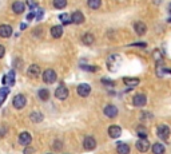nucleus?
I'll list each match as a JSON object with an SVG mask.
<instances>
[{
    "label": "nucleus",
    "instance_id": "4",
    "mask_svg": "<svg viewBox=\"0 0 171 154\" xmlns=\"http://www.w3.org/2000/svg\"><path fill=\"white\" fill-rule=\"evenodd\" d=\"M56 72H55L54 70H51V68H48V70H46L43 72V81L46 82V83H48V84H51V83H54L55 81H56Z\"/></svg>",
    "mask_w": 171,
    "mask_h": 154
},
{
    "label": "nucleus",
    "instance_id": "1",
    "mask_svg": "<svg viewBox=\"0 0 171 154\" xmlns=\"http://www.w3.org/2000/svg\"><path fill=\"white\" fill-rule=\"evenodd\" d=\"M120 66H122V56L118 55V54H112L107 58V67L111 72L118 71Z\"/></svg>",
    "mask_w": 171,
    "mask_h": 154
},
{
    "label": "nucleus",
    "instance_id": "37",
    "mask_svg": "<svg viewBox=\"0 0 171 154\" xmlns=\"http://www.w3.org/2000/svg\"><path fill=\"white\" fill-rule=\"evenodd\" d=\"M54 147H55V150H60V149H62V142L56 141V142L54 143Z\"/></svg>",
    "mask_w": 171,
    "mask_h": 154
},
{
    "label": "nucleus",
    "instance_id": "36",
    "mask_svg": "<svg viewBox=\"0 0 171 154\" xmlns=\"http://www.w3.org/2000/svg\"><path fill=\"white\" fill-rule=\"evenodd\" d=\"M4 54H6V47H4L3 44H0V59L4 56Z\"/></svg>",
    "mask_w": 171,
    "mask_h": 154
},
{
    "label": "nucleus",
    "instance_id": "17",
    "mask_svg": "<svg viewBox=\"0 0 171 154\" xmlns=\"http://www.w3.org/2000/svg\"><path fill=\"white\" fill-rule=\"evenodd\" d=\"M84 22V15L80 12V11H75L72 12L71 15V23H75V24H82Z\"/></svg>",
    "mask_w": 171,
    "mask_h": 154
},
{
    "label": "nucleus",
    "instance_id": "20",
    "mask_svg": "<svg viewBox=\"0 0 171 154\" xmlns=\"http://www.w3.org/2000/svg\"><path fill=\"white\" fill-rule=\"evenodd\" d=\"M3 83H6V84H11V86H13L15 84V71H9L8 72V75L7 77H4L3 78Z\"/></svg>",
    "mask_w": 171,
    "mask_h": 154
},
{
    "label": "nucleus",
    "instance_id": "5",
    "mask_svg": "<svg viewBox=\"0 0 171 154\" xmlns=\"http://www.w3.org/2000/svg\"><path fill=\"white\" fill-rule=\"evenodd\" d=\"M135 146H137V149L140 153H146V151H148V149H150V142L147 138H139L138 142L135 143Z\"/></svg>",
    "mask_w": 171,
    "mask_h": 154
},
{
    "label": "nucleus",
    "instance_id": "33",
    "mask_svg": "<svg viewBox=\"0 0 171 154\" xmlns=\"http://www.w3.org/2000/svg\"><path fill=\"white\" fill-rule=\"evenodd\" d=\"M103 84H106V86H114V81H111V79H107V78H103L102 79Z\"/></svg>",
    "mask_w": 171,
    "mask_h": 154
},
{
    "label": "nucleus",
    "instance_id": "34",
    "mask_svg": "<svg viewBox=\"0 0 171 154\" xmlns=\"http://www.w3.org/2000/svg\"><path fill=\"white\" fill-rule=\"evenodd\" d=\"M43 15H44V11L42 8H39L38 9V13H36V20H42L43 19Z\"/></svg>",
    "mask_w": 171,
    "mask_h": 154
},
{
    "label": "nucleus",
    "instance_id": "28",
    "mask_svg": "<svg viewBox=\"0 0 171 154\" xmlns=\"http://www.w3.org/2000/svg\"><path fill=\"white\" fill-rule=\"evenodd\" d=\"M153 56H154V59H155V62H157V64H162V62H163V55L160 54L159 50H154Z\"/></svg>",
    "mask_w": 171,
    "mask_h": 154
},
{
    "label": "nucleus",
    "instance_id": "10",
    "mask_svg": "<svg viewBox=\"0 0 171 154\" xmlns=\"http://www.w3.org/2000/svg\"><path fill=\"white\" fill-rule=\"evenodd\" d=\"M31 141H32V137H31V134L27 133V131H23L19 135V143H20V145L28 146L29 143H31Z\"/></svg>",
    "mask_w": 171,
    "mask_h": 154
},
{
    "label": "nucleus",
    "instance_id": "13",
    "mask_svg": "<svg viewBox=\"0 0 171 154\" xmlns=\"http://www.w3.org/2000/svg\"><path fill=\"white\" fill-rule=\"evenodd\" d=\"M120 134H122V129H120V126L118 125H111L108 127V135L111 137V138H119L120 137Z\"/></svg>",
    "mask_w": 171,
    "mask_h": 154
},
{
    "label": "nucleus",
    "instance_id": "6",
    "mask_svg": "<svg viewBox=\"0 0 171 154\" xmlns=\"http://www.w3.org/2000/svg\"><path fill=\"white\" fill-rule=\"evenodd\" d=\"M157 134L159 138H162V140H167L168 135H170V127L167 125H159L157 127Z\"/></svg>",
    "mask_w": 171,
    "mask_h": 154
},
{
    "label": "nucleus",
    "instance_id": "19",
    "mask_svg": "<svg viewBox=\"0 0 171 154\" xmlns=\"http://www.w3.org/2000/svg\"><path fill=\"white\" fill-rule=\"evenodd\" d=\"M117 150H118V154H130V146L127 143L119 142L117 145Z\"/></svg>",
    "mask_w": 171,
    "mask_h": 154
},
{
    "label": "nucleus",
    "instance_id": "29",
    "mask_svg": "<svg viewBox=\"0 0 171 154\" xmlns=\"http://www.w3.org/2000/svg\"><path fill=\"white\" fill-rule=\"evenodd\" d=\"M9 94V88L8 87H2L0 88V99L4 102V99L7 98V95Z\"/></svg>",
    "mask_w": 171,
    "mask_h": 154
},
{
    "label": "nucleus",
    "instance_id": "46",
    "mask_svg": "<svg viewBox=\"0 0 171 154\" xmlns=\"http://www.w3.org/2000/svg\"><path fill=\"white\" fill-rule=\"evenodd\" d=\"M170 12H171V4H170Z\"/></svg>",
    "mask_w": 171,
    "mask_h": 154
},
{
    "label": "nucleus",
    "instance_id": "43",
    "mask_svg": "<svg viewBox=\"0 0 171 154\" xmlns=\"http://www.w3.org/2000/svg\"><path fill=\"white\" fill-rule=\"evenodd\" d=\"M26 27H27V24H26V23L20 24V29H24V28H26Z\"/></svg>",
    "mask_w": 171,
    "mask_h": 154
},
{
    "label": "nucleus",
    "instance_id": "39",
    "mask_svg": "<svg viewBox=\"0 0 171 154\" xmlns=\"http://www.w3.org/2000/svg\"><path fill=\"white\" fill-rule=\"evenodd\" d=\"M34 151H35L34 147H26L24 149V154H32Z\"/></svg>",
    "mask_w": 171,
    "mask_h": 154
},
{
    "label": "nucleus",
    "instance_id": "18",
    "mask_svg": "<svg viewBox=\"0 0 171 154\" xmlns=\"http://www.w3.org/2000/svg\"><path fill=\"white\" fill-rule=\"evenodd\" d=\"M51 35H52V38H55V39L62 38V35H63V27H62V26H54V27L51 28Z\"/></svg>",
    "mask_w": 171,
    "mask_h": 154
},
{
    "label": "nucleus",
    "instance_id": "11",
    "mask_svg": "<svg viewBox=\"0 0 171 154\" xmlns=\"http://www.w3.org/2000/svg\"><path fill=\"white\" fill-rule=\"evenodd\" d=\"M134 29H135V32H137L139 36H142V35H144V34L147 32V26H146L143 22H135L134 23Z\"/></svg>",
    "mask_w": 171,
    "mask_h": 154
},
{
    "label": "nucleus",
    "instance_id": "26",
    "mask_svg": "<svg viewBox=\"0 0 171 154\" xmlns=\"http://www.w3.org/2000/svg\"><path fill=\"white\" fill-rule=\"evenodd\" d=\"M38 95H39V98L42 99V101H48V98H49V91L47 90V88H40L39 93H38Z\"/></svg>",
    "mask_w": 171,
    "mask_h": 154
},
{
    "label": "nucleus",
    "instance_id": "24",
    "mask_svg": "<svg viewBox=\"0 0 171 154\" xmlns=\"http://www.w3.org/2000/svg\"><path fill=\"white\" fill-rule=\"evenodd\" d=\"M123 82L127 84V86L134 87V86H138L140 81H139L138 78H127V77H126V78H123Z\"/></svg>",
    "mask_w": 171,
    "mask_h": 154
},
{
    "label": "nucleus",
    "instance_id": "21",
    "mask_svg": "<svg viewBox=\"0 0 171 154\" xmlns=\"http://www.w3.org/2000/svg\"><path fill=\"white\" fill-rule=\"evenodd\" d=\"M95 40V36L92 35V34H84V35L82 36V42L86 44V46H91V44L94 43Z\"/></svg>",
    "mask_w": 171,
    "mask_h": 154
},
{
    "label": "nucleus",
    "instance_id": "40",
    "mask_svg": "<svg viewBox=\"0 0 171 154\" xmlns=\"http://www.w3.org/2000/svg\"><path fill=\"white\" fill-rule=\"evenodd\" d=\"M140 115H142L143 119H144V118H147V119H151V118H153V117H151V114H150V113H142Z\"/></svg>",
    "mask_w": 171,
    "mask_h": 154
},
{
    "label": "nucleus",
    "instance_id": "32",
    "mask_svg": "<svg viewBox=\"0 0 171 154\" xmlns=\"http://www.w3.org/2000/svg\"><path fill=\"white\" fill-rule=\"evenodd\" d=\"M138 135L140 138H146V137H147V131H146L144 127H138Z\"/></svg>",
    "mask_w": 171,
    "mask_h": 154
},
{
    "label": "nucleus",
    "instance_id": "3",
    "mask_svg": "<svg viewBox=\"0 0 171 154\" xmlns=\"http://www.w3.org/2000/svg\"><path fill=\"white\" fill-rule=\"evenodd\" d=\"M146 103H147V98H146L144 94L139 93V94H137V95H134V98H132V105H134V106L143 107Z\"/></svg>",
    "mask_w": 171,
    "mask_h": 154
},
{
    "label": "nucleus",
    "instance_id": "31",
    "mask_svg": "<svg viewBox=\"0 0 171 154\" xmlns=\"http://www.w3.org/2000/svg\"><path fill=\"white\" fill-rule=\"evenodd\" d=\"M82 68H83V70H86V71H90V72H95L98 70L96 66H88V64H86V66H84V64H82Z\"/></svg>",
    "mask_w": 171,
    "mask_h": 154
},
{
    "label": "nucleus",
    "instance_id": "8",
    "mask_svg": "<svg viewBox=\"0 0 171 154\" xmlns=\"http://www.w3.org/2000/svg\"><path fill=\"white\" fill-rule=\"evenodd\" d=\"M83 147L86 150H94V149L96 147V141H95V138L91 135L86 137L84 141H83Z\"/></svg>",
    "mask_w": 171,
    "mask_h": 154
},
{
    "label": "nucleus",
    "instance_id": "44",
    "mask_svg": "<svg viewBox=\"0 0 171 154\" xmlns=\"http://www.w3.org/2000/svg\"><path fill=\"white\" fill-rule=\"evenodd\" d=\"M2 103H3V101H2V99H0V106H2Z\"/></svg>",
    "mask_w": 171,
    "mask_h": 154
},
{
    "label": "nucleus",
    "instance_id": "9",
    "mask_svg": "<svg viewBox=\"0 0 171 154\" xmlns=\"http://www.w3.org/2000/svg\"><path fill=\"white\" fill-rule=\"evenodd\" d=\"M90 93H91V86L87 83H80L79 86H78V94L80 97H88L90 95Z\"/></svg>",
    "mask_w": 171,
    "mask_h": 154
},
{
    "label": "nucleus",
    "instance_id": "30",
    "mask_svg": "<svg viewBox=\"0 0 171 154\" xmlns=\"http://www.w3.org/2000/svg\"><path fill=\"white\" fill-rule=\"evenodd\" d=\"M59 19H60V22H62L63 24H70V23H71V18L68 16V13H62L59 16Z\"/></svg>",
    "mask_w": 171,
    "mask_h": 154
},
{
    "label": "nucleus",
    "instance_id": "16",
    "mask_svg": "<svg viewBox=\"0 0 171 154\" xmlns=\"http://www.w3.org/2000/svg\"><path fill=\"white\" fill-rule=\"evenodd\" d=\"M12 35V27L8 24H2L0 26V36L2 38H9Z\"/></svg>",
    "mask_w": 171,
    "mask_h": 154
},
{
    "label": "nucleus",
    "instance_id": "23",
    "mask_svg": "<svg viewBox=\"0 0 171 154\" xmlns=\"http://www.w3.org/2000/svg\"><path fill=\"white\" fill-rule=\"evenodd\" d=\"M153 153L154 154H164V150H166V149H164V146L162 145V143H154V145H153Z\"/></svg>",
    "mask_w": 171,
    "mask_h": 154
},
{
    "label": "nucleus",
    "instance_id": "15",
    "mask_svg": "<svg viewBox=\"0 0 171 154\" xmlns=\"http://www.w3.org/2000/svg\"><path fill=\"white\" fill-rule=\"evenodd\" d=\"M40 67L38 66V64H32V66H29L28 67V70H27V74H28V77L29 78H38L40 75Z\"/></svg>",
    "mask_w": 171,
    "mask_h": 154
},
{
    "label": "nucleus",
    "instance_id": "38",
    "mask_svg": "<svg viewBox=\"0 0 171 154\" xmlns=\"http://www.w3.org/2000/svg\"><path fill=\"white\" fill-rule=\"evenodd\" d=\"M6 133H7V126L3 125L2 126V130H0V137H4V135H6Z\"/></svg>",
    "mask_w": 171,
    "mask_h": 154
},
{
    "label": "nucleus",
    "instance_id": "25",
    "mask_svg": "<svg viewBox=\"0 0 171 154\" xmlns=\"http://www.w3.org/2000/svg\"><path fill=\"white\" fill-rule=\"evenodd\" d=\"M87 4L91 9H98L102 6V0H87Z\"/></svg>",
    "mask_w": 171,
    "mask_h": 154
},
{
    "label": "nucleus",
    "instance_id": "12",
    "mask_svg": "<svg viewBox=\"0 0 171 154\" xmlns=\"http://www.w3.org/2000/svg\"><path fill=\"white\" fill-rule=\"evenodd\" d=\"M104 115L108 118H115L118 115V109L114 105H107L104 107Z\"/></svg>",
    "mask_w": 171,
    "mask_h": 154
},
{
    "label": "nucleus",
    "instance_id": "27",
    "mask_svg": "<svg viewBox=\"0 0 171 154\" xmlns=\"http://www.w3.org/2000/svg\"><path fill=\"white\" fill-rule=\"evenodd\" d=\"M67 6V0H54V7L56 9H63Z\"/></svg>",
    "mask_w": 171,
    "mask_h": 154
},
{
    "label": "nucleus",
    "instance_id": "22",
    "mask_svg": "<svg viewBox=\"0 0 171 154\" xmlns=\"http://www.w3.org/2000/svg\"><path fill=\"white\" fill-rule=\"evenodd\" d=\"M29 119H31L32 122L35 123H39L43 121V114L39 113V111H35V113H31V115H29Z\"/></svg>",
    "mask_w": 171,
    "mask_h": 154
},
{
    "label": "nucleus",
    "instance_id": "2",
    "mask_svg": "<svg viewBox=\"0 0 171 154\" xmlns=\"http://www.w3.org/2000/svg\"><path fill=\"white\" fill-rule=\"evenodd\" d=\"M12 105H13L15 109H18V110H20V109H23L24 106L27 105V99H26V97H24L23 94H18V95H15V97H13Z\"/></svg>",
    "mask_w": 171,
    "mask_h": 154
},
{
    "label": "nucleus",
    "instance_id": "42",
    "mask_svg": "<svg viewBox=\"0 0 171 154\" xmlns=\"http://www.w3.org/2000/svg\"><path fill=\"white\" fill-rule=\"evenodd\" d=\"M131 46H139V47H146L147 44L146 43H134V44H131Z\"/></svg>",
    "mask_w": 171,
    "mask_h": 154
},
{
    "label": "nucleus",
    "instance_id": "41",
    "mask_svg": "<svg viewBox=\"0 0 171 154\" xmlns=\"http://www.w3.org/2000/svg\"><path fill=\"white\" fill-rule=\"evenodd\" d=\"M32 19H35V13H34V12L28 13V15H27V20H28V22H31Z\"/></svg>",
    "mask_w": 171,
    "mask_h": 154
},
{
    "label": "nucleus",
    "instance_id": "45",
    "mask_svg": "<svg viewBox=\"0 0 171 154\" xmlns=\"http://www.w3.org/2000/svg\"><path fill=\"white\" fill-rule=\"evenodd\" d=\"M168 23H171V18H170V19H168Z\"/></svg>",
    "mask_w": 171,
    "mask_h": 154
},
{
    "label": "nucleus",
    "instance_id": "7",
    "mask_svg": "<svg viewBox=\"0 0 171 154\" xmlns=\"http://www.w3.org/2000/svg\"><path fill=\"white\" fill-rule=\"evenodd\" d=\"M55 97H56L58 99H60V101H64V99H67L68 97V88L66 86H59L56 90H55Z\"/></svg>",
    "mask_w": 171,
    "mask_h": 154
},
{
    "label": "nucleus",
    "instance_id": "14",
    "mask_svg": "<svg viewBox=\"0 0 171 154\" xmlns=\"http://www.w3.org/2000/svg\"><path fill=\"white\" fill-rule=\"evenodd\" d=\"M24 9H26V4H24L23 2H20V0H16V2L12 4V11L16 13V15L23 13Z\"/></svg>",
    "mask_w": 171,
    "mask_h": 154
},
{
    "label": "nucleus",
    "instance_id": "35",
    "mask_svg": "<svg viewBox=\"0 0 171 154\" xmlns=\"http://www.w3.org/2000/svg\"><path fill=\"white\" fill-rule=\"evenodd\" d=\"M27 6L29 7V8H36V2L35 0H27Z\"/></svg>",
    "mask_w": 171,
    "mask_h": 154
}]
</instances>
